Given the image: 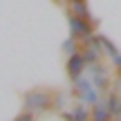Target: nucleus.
<instances>
[{"instance_id":"nucleus-1","label":"nucleus","mask_w":121,"mask_h":121,"mask_svg":"<svg viewBox=\"0 0 121 121\" xmlns=\"http://www.w3.org/2000/svg\"><path fill=\"white\" fill-rule=\"evenodd\" d=\"M112 110H114V112H121V103L117 99H112Z\"/></svg>"}]
</instances>
